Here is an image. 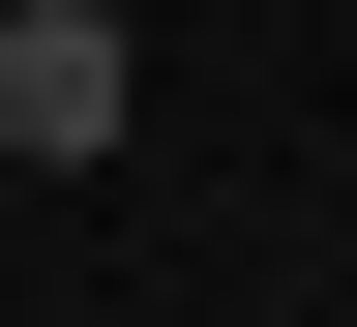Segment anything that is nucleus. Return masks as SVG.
I'll list each match as a JSON object with an SVG mask.
<instances>
[{"label": "nucleus", "instance_id": "nucleus-1", "mask_svg": "<svg viewBox=\"0 0 357 327\" xmlns=\"http://www.w3.org/2000/svg\"><path fill=\"white\" fill-rule=\"evenodd\" d=\"M119 119H149V30H119V0H0V149H30V178H89Z\"/></svg>", "mask_w": 357, "mask_h": 327}]
</instances>
